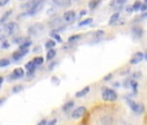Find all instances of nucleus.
I'll return each instance as SVG.
<instances>
[{
  "label": "nucleus",
  "instance_id": "f257e3e1",
  "mask_svg": "<svg viewBox=\"0 0 147 125\" xmlns=\"http://www.w3.org/2000/svg\"><path fill=\"white\" fill-rule=\"evenodd\" d=\"M102 98H103V100H106V102H115V100H117L119 95H117L115 89L104 86L102 89Z\"/></svg>",
  "mask_w": 147,
  "mask_h": 125
},
{
  "label": "nucleus",
  "instance_id": "f03ea898",
  "mask_svg": "<svg viewBox=\"0 0 147 125\" xmlns=\"http://www.w3.org/2000/svg\"><path fill=\"white\" fill-rule=\"evenodd\" d=\"M125 100L129 103V107L131 108V111L134 112L136 115H142L144 111V107L142 103H136L134 100H131L130 97H125Z\"/></svg>",
  "mask_w": 147,
  "mask_h": 125
},
{
  "label": "nucleus",
  "instance_id": "7ed1b4c3",
  "mask_svg": "<svg viewBox=\"0 0 147 125\" xmlns=\"http://www.w3.org/2000/svg\"><path fill=\"white\" fill-rule=\"evenodd\" d=\"M3 26H4V31H5V34L8 36H14L17 34V31H18V25L16 22H8Z\"/></svg>",
  "mask_w": 147,
  "mask_h": 125
},
{
  "label": "nucleus",
  "instance_id": "20e7f679",
  "mask_svg": "<svg viewBox=\"0 0 147 125\" xmlns=\"http://www.w3.org/2000/svg\"><path fill=\"white\" fill-rule=\"evenodd\" d=\"M25 76H26V73H25V70H24V68H16V69H14L13 72H12L11 74H9L8 80H9V81L20 80V78L25 77Z\"/></svg>",
  "mask_w": 147,
  "mask_h": 125
},
{
  "label": "nucleus",
  "instance_id": "39448f33",
  "mask_svg": "<svg viewBox=\"0 0 147 125\" xmlns=\"http://www.w3.org/2000/svg\"><path fill=\"white\" fill-rule=\"evenodd\" d=\"M42 30H43V25H40V24H34V25H31L30 28L28 29V33L30 36H36L40 34Z\"/></svg>",
  "mask_w": 147,
  "mask_h": 125
},
{
  "label": "nucleus",
  "instance_id": "423d86ee",
  "mask_svg": "<svg viewBox=\"0 0 147 125\" xmlns=\"http://www.w3.org/2000/svg\"><path fill=\"white\" fill-rule=\"evenodd\" d=\"M85 114H86V107L81 106V107L74 108L72 112H70V117H72V119H81Z\"/></svg>",
  "mask_w": 147,
  "mask_h": 125
},
{
  "label": "nucleus",
  "instance_id": "0eeeda50",
  "mask_svg": "<svg viewBox=\"0 0 147 125\" xmlns=\"http://www.w3.org/2000/svg\"><path fill=\"white\" fill-rule=\"evenodd\" d=\"M142 60H144V53L141 52V51H138V52H136V53L133 55V57H131L130 61H129V64H131V65L139 64Z\"/></svg>",
  "mask_w": 147,
  "mask_h": 125
},
{
  "label": "nucleus",
  "instance_id": "6e6552de",
  "mask_svg": "<svg viewBox=\"0 0 147 125\" xmlns=\"http://www.w3.org/2000/svg\"><path fill=\"white\" fill-rule=\"evenodd\" d=\"M43 5H45V0H38V3H36L30 11H28V14L29 16H34V14H36L39 11H42Z\"/></svg>",
  "mask_w": 147,
  "mask_h": 125
},
{
  "label": "nucleus",
  "instance_id": "1a4fd4ad",
  "mask_svg": "<svg viewBox=\"0 0 147 125\" xmlns=\"http://www.w3.org/2000/svg\"><path fill=\"white\" fill-rule=\"evenodd\" d=\"M28 53H29V50H18V51H16V52H13V55H12V60L18 61V60H21L24 56L28 55Z\"/></svg>",
  "mask_w": 147,
  "mask_h": 125
},
{
  "label": "nucleus",
  "instance_id": "9d476101",
  "mask_svg": "<svg viewBox=\"0 0 147 125\" xmlns=\"http://www.w3.org/2000/svg\"><path fill=\"white\" fill-rule=\"evenodd\" d=\"M131 35L134 39H141L143 36V29L141 26H133L131 28Z\"/></svg>",
  "mask_w": 147,
  "mask_h": 125
},
{
  "label": "nucleus",
  "instance_id": "9b49d317",
  "mask_svg": "<svg viewBox=\"0 0 147 125\" xmlns=\"http://www.w3.org/2000/svg\"><path fill=\"white\" fill-rule=\"evenodd\" d=\"M63 18H64V22H67V24L73 22L76 18V12L74 11H67L64 14H63Z\"/></svg>",
  "mask_w": 147,
  "mask_h": 125
},
{
  "label": "nucleus",
  "instance_id": "f8f14e48",
  "mask_svg": "<svg viewBox=\"0 0 147 125\" xmlns=\"http://www.w3.org/2000/svg\"><path fill=\"white\" fill-rule=\"evenodd\" d=\"M63 16H56V17H53L52 20L50 21V26L52 29H56V28H59V26H61L63 25Z\"/></svg>",
  "mask_w": 147,
  "mask_h": 125
},
{
  "label": "nucleus",
  "instance_id": "ddd939ff",
  "mask_svg": "<svg viewBox=\"0 0 147 125\" xmlns=\"http://www.w3.org/2000/svg\"><path fill=\"white\" fill-rule=\"evenodd\" d=\"M74 100H68L65 104H63V107H61V109H63V112H65V114H68L69 111H73V108H74Z\"/></svg>",
  "mask_w": 147,
  "mask_h": 125
},
{
  "label": "nucleus",
  "instance_id": "4468645a",
  "mask_svg": "<svg viewBox=\"0 0 147 125\" xmlns=\"http://www.w3.org/2000/svg\"><path fill=\"white\" fill-rule=\"evenodd\" d=\"M38 3V0H28V1H26V3H24V4H21V9H22V11H30L31 8H33L34 5H35V4Z\"/></svg>",
  "mask_w": 147,
  "mask_h": 125
},
{
  "label": "nucleus",
  "instance_id": "2eb2a0df",
  "mask_svg": "<svg viewBox=\"0 0 147 125\" xmlns=\"http://www.w3.org/2000/svg\"><path fill=\"white\" fill-rule=\"evenodd\" d=\"M52 3L60 8H67L72 4V0H52Z\"/></svg>",
  "mask_w": 147,
  "mask_h": 125
},
{
  "label": "nucleus",
  "instance_id": "dca6fc26",
  "mask_svg": "<svg viewBox=\"0 0 147 125\" xmlns=\"http://www.w3.org/2000/svg\"><path fill=\"white\" fill-rule=\"evenodd\" d=\"M125 3H126V0H115V1H111V4H109V5H111V7H115V8H116L117 11L120 12V9L124 7Z\"/></svg>",
  "mask_w": 147,
  "mask_h": 125
},
{
  "label": "nucleus",
  "instance_id": "f3484780",
  "mask_svg": "<svg viewBox=\"0 0 147 125\" xmlns=\"http://www.w3.org/2000/svg\"><path fill=\"white\" fill-rule=\"evenodd\" d=\"M120 21V12L117 11L116 13H113L111 16V18H109V22H108V25H117V22Z\"/></svg>",
  "mask_w": 147,
  "mask_h": 125
},
{
  "label": "nucleus",
  "instance_id": "a211bd4d",
  "mask_svg": "<svg viewBox=\"0 0 147 125\" xmlns=\"http://www.w3.org/2000/svg\"><path fill=\"white\" fill-rule=\"evenodd\" d=\"M89 93H90V86H86L85 89L76 93V98H82V97H85V95H87Z\"/></svg>",
  "mask_w": 147,
  "mask_h": 125
},
{
  "label": "nucleus",
  "instance_id": "6ab92c4d",
  "mask_svg": "<svg viewBox=\"0 0 147 125\" xmlns=\"http://www.w3.org/2000/svg\"><path fill=\"white\" fill-rule=\"evenodd\" d=\"M31 45H33V42H31L30 39H26L24 43H21V45H20L18 50H29V48L31 47Z\"/></svg>",
  "mask_w": 147,
  "mask_h": 125
},
{
  "label": "nucleus",
  "instance_id": "aec40b11",
  "mask_svg": "<svg viewBox=\"0 0 147 125\" xmlns=\"http://www.w3.org/2000/svg\"><path fill=\"white\" fill-rule=\"evenodd\" d=\"M56 53H57L56 48H51V50H48V52H47V56H46V59H47L48 61L53 60V59H55V56H56Z\"/></svg>",
  "mask_w": 147,
  "mask_h": 125
},
{
  "label": "nucleus",
  "instance_id": "412c9836",
  "mask_svg": "<svg viewBox=\"0 0 147 125\" xmlns=\"http://www.w3.org/2000/svg\"><path fill=\"white\" fill-rule=\"evenodd\" d=\"M100 124L102 125H113V119H112L111 116H104L102 119V121H100Z\"/></svg>",
  "mask_w": 147,
  "mask_h": 125
},
{
  "label": "nucleus",
  "instance_id": "4be33fe9",
  "mask_svg": "<svg viewBox=\"0 0 147 125\" xmlns=\"http://www.w3.org/2000/svg\"><path fill=\"white\" fill-rule=\"evenodd\" d=\"M11 16H12V11H8L7 13H4L3 16H1V18H0V25H5L7 20H8Z\"/></svg>",
  "mask_w": 147,
  "mask_h": 125
},
{
  "label": "nucleus",
  "instance_id": "5701e85b",
  "mask_svg": "<svg viewBox=\"0 0 147 125\" xmlns=\"http://www.w3.org/2000/svg\"><path fill=\"white\" fill-rule=\"evenodd\" d=\"M104 35H106V33H104L103 30H96V31L92 33V38L94 39H103L104 38Z\"/></svg>",
  "mask_w": 147,
  "mask_h": 125
},
{
  "label": "nucleus",
  "instance_id": "b1692460",
  "mask_svg": "<svg viewBox=\"0 0 147 125\" xmlns=\"http://www.w3.org/2000/svg\"><path fill=\"white\" fill-rule=\"evenodd\" d=\"M33 61H34V64H35L36 67H42L43 63H45V59L42 57V56H35V57L33 59Z\"/></svg>",
  "mask_w": 147,
  "mask_h": 125
},
{
  "label": "nucleus",
  "instance_id": "393cba45",
  "mask_svg": "<svg viewBox=\"0 0 147 125\" xmlns=\"http://www.w3.org/2000/svg\"><path fill=\"white\" fill-rule=\"evenodd\" d=\"M80 39H81V35H80V34H76V35L69 36V39H68V43H70V45H74V43H77V41H80Z\"/></svg>",
  "mask_w": 147,
  "mask_h": 125
},
{
  "label": "nucleus",
  "instance_id": "a878e982",
  "mask_svg": "<svg viewBox=\"0 0 147 125\" xmlns=\"http://www.w3.org/2000/svg\"><path fill=\"white\" fill-rule=\"evenodd\" d=\"M56 43H57V42H55V39H50V41H47V42H46L45 47L47 48V50H51V48H55Z\"/></svg>",
  "mask_w": 147,
  "mask_h": 125
},
{
  "label": "nucleus",
  "instance_id": "bb28decb",
  "mask_svg": "<svg viewBox=\"0 0 147 125\" xmlns=\"http://www.w3.org/2000/svg\"><path fill=\"white\" fill-rule=\"evenodd\" d=\"M100 1H102V0H91V1L89 3V8L91 9V11H94V9L100 4Z\"/></svg>",
  "mask_w": 147,
  "mask_h": 125
},
{
  "label": "nucleus",
  "instance_id": "cd10ccee",
  "mask_svg": "<svg viewBox=\"0 0 147 125\" xmlns=\"http://www.w3.org/2000/svg\"><path fill=\"white\" fill-rule=\"evenodd\" d=\"M92 24V18H85L83 21H81L80 24H78V26H86V25H91Z\"/></svg>",
  "mask_w": 147,
  "mask_h": 125
},
{
  "label": "nucleus",
  "instance_id": "c85d7f7f",
  "mask_svg": "<svg viewBox=\"0 0 147 125\" xmlns=\"http://www.w3.org/2000/svg\"><path fill=\"white\" fill-rule=\"evenodd\" d=\"M26 41V38H24V36H14L13 38V43H16V45H21V43H24V42Z\"/></svg>",
  "mask_w": 147,
  "mask_h": 125
},
{
  "label": "nucleus",
  "instance_id": "c756f323",
  "mask_svg": "<svg viewBox=\"0 0 147 125\" xmlns=\"http://www.w3.org/2000/svg\"><path fill=\"white\" fill-rule=\"evenodd\" d=\"M9 64H11V60H9V59H1V60H0V68H5V67H8Z\"/></svg>",
  "mask_w": 147,
  "mask_h": 125
},
{
  "label": "nucleus",
  "instance_id": "7c9ffc66",
  "mask_svg": "<svg viewBox=\"0 0 147 125\" xmlns=\"http://www.w3.org/2000/svg\"><path fill=\"white\" fill-rule=\"evenodd\" d=\"M130 87H131L133 90H137V89H138V81L134 80V78H131V77H130Z\"/></svg>",
  "mask_w": 147,
  "mask_h": 125
},
{
  "label": "nucleus",
  "instance_id": "2f4dec72",
  "mask_svg": "<svg viewBox=\"0 0 147 125\" xmlns=\"http://www.w3.org/2000/svg\"><path fill=\"white\" fill-rule=\"evenodd\" d=\"M24 90V86H21V85H17V86H13V89H12V93L13 94H17V93L22 91Z\"/></svg>",
  "mask_w": 147,
  "mask_h": 125
},
{
  "label": "nucleus",
  "instance_id": "473e14b6",
  "mask_svg": "<svg viewBox=\"0 0 147 125\" xmlns=\"http://www.w3.org/2000/svg\"><path fill=\"white\" fill-rule=\"evenodd\" d=\"M25 68H26V69H36V68H38V67H36V65L34 64V61L31 60V61H29L28 64L25 65Z\"/></svg>",
  "mask_w": 147,
  "mask_h": 125
},
{
  "label": "nucleus",
  "instance_id": "72a5a7b5",
  "mask_svg": "<svg viewBox=\"0 0 147 125\" xmlns=\"http://www.w3.org/2000/svg\"><path fill=\"white\" fill-rule=\"evenodd\" d=\"M34 76H35V69H28V72H26V77L33 78Z\"/></svg>",
  "mask_w": 147,
  "mask_h": 125
},
{
  "label": "nucleus",
  "instance_id": "f704fd0d",
  "mask_svg": "<svg viewBox=\"0 0 147 125\" xmlns=\"http://www.w3.org/2000/svg\"><path fill=\"white\" fill-rule=\"evenodd\" d=\"M141 7H142L141 1H136V3L133 4V9H134V11H141Z\"/></svg>",
  "mask_w": 147,
  "mask_h": 125
},
{
  "label": "nucleus",
  "instance_id": "c9c22d12",
  "mask_svg": "<svg viewBox=\"0 0 147 125\" xmlns=\"http://www.w3.org/2000/svg\"><path fill=\"white\" fill-rule=\"evenodd\" d=\"M56 64H57V63H56V61H55V60H51V63H50V64H48L47 69H48V70H52V69H53V68H55V67H56Z\"/></svg>",
  "mask_w": 147,
  "mask_h": 125
},
{
  "label": "nucleus",
  "instance_id": "e433bc0d",
  "mask_svg": "<svg viewBox=\"0 0 147 125\" xmlns=\"http://www.w3.org/2000/svg\"><path fill=\"white\" fill-rule=\"evenodd\" d=\"M141 77H142L141 72H134L133 74H131V78H134V80H138V78H141Z\"/></svg>",
  "mask_w": 147,
  "mask_h": 125
},
{
  "label": "nucleus",
  "instance_id": "4c0bfd02",
  "mask_svg": "<svg viewBox=\"0 0 147 125\" xmlns=\"http://www.w3.org/2000/svg\"><path fill=\"white\" fill-rule=\"evenodd\" d=\"M1 47H3V48H9V47H11V43H9L8 41H3V43H1Z\"/></svg>",
  "mask_w": 147,
  "mask_h": 125
},
{
  "label": "nucleus",
  "instance_id": "58836bf2",
  "mask_svg": "<svg viewBox=\"0 0 147 125\" xmlns=\"http://www.w3.org/2000/svg\"><path fill=\"white\" fill-rule=\"evenodd\" d=\"M47 122H48V121H47V120H46V119H42L40 121H39L36 125H47Z\"/></svg>",
  "mask_w": 147,
  "mask_h": 125
},
{
  "label": "nucleus",
  "instance_id": "ea45409f",
  "mask_svg": "<svg viewBox=\"0 0 147 125\" xmlns=\"http://www.w3.org/2000/svg\"><path fill=\"white\" fill-rule=\"evenodd\" d=\"M9 3V0H0V7H4Z\"/></svg>",
  "mask_w": 147,
  "mask_h": 125
},
{
  "label": "nucleus",
  "instance_id": "a19ab883",
  "mask_svg": "<svg viewBox=\"0 0 147 125\" xmlns=\"http://www.w3.org/2000/svg\"><path fill=\"white\" fill-rule=\"evenodd\" d=\"M147 11V3H144V4H142V7H141V12H146Z\"/></svg>",
  "mask_w": 147,
  "mask_h": 125
},
{
  "label": "nucleus",
  "instance_id": "79ce46f5",
  "mask_svg": "<svg viewBox=\"0 0 147 125\" xmlns=\"http://www.w3.org/2000/svg\"><path fill=\"white\" fill-rule=\"evenodd\" d=\"M56 122H57V120H56V119H52L51 121L47 122V125H56Z\"/></svg>",
  "mask_w": 147,
  "mask_h": 125
},
{
  "label": "nucleus",
  "instance_id": "37998d69",
  "mask_svg": "<svg viewBox=\"0 0 147 125\" xmlns=\"http://www.w3.org/2000/svg\"><path fill=\"white\" fill-rule=\"evenodd\" d=\"M112 77H113V74L111 73V74H108V76H106V77H104V81H109Z\"/></svg>",
  "mask_w": 147,
  "mask_h": 125
},
{
  "label": "nucleus",
  "instance_id": "c03bdc74",
  "mask_svg": "<svg viewBox=\"0 0 147 125\" xmlns=\"http://www.w3.org/2000/svg\"><path fill=\"white\" fill-rule=\"evenodd\" d=\"M126 12H128V13H131V12H134L133 5H131V7H128V8H126Z\"/></svg>",
  "mask_w": 147,
  "mask_h": 125
},
{
  "label": "nucleus",
  "instance_id": "a18cd8bd",
  "mask_svg": "<svg viewBox=\"0 0 147 125\" xmlns=\"http://www.w3.org/2000/svg\"><path fill=\"white\" fill-rule=\"evenodd\" d=\"M142 18H147V11L143 12V13H142V16L139 17V20H142Z\"/></svg>",
  "mask_w": 147,
  "mask_h": 125
},
{
  "label": "nucleus",
  "instance_id": "49530a36",
  "mask_svg": "<svg viewBox=\"0 0 147 125\" xmlns=\"http://www.w3.org/2000/svg\"><path fill=\"white\" fill-rule=\"evenodd\" d=\"M86 13H87V11H81L80 12V16L83 17V16H86Z\"/></svg>",
  "mask_w": 147,
  "mask_h": 125
},
{
  "label": "nucleus",
  "instance_id": "de8ad7c7",
  "mask_svg": "<svg viewBox=\"0 0 147 125\" xmlns=\"http://www.w3.org/2000/svg\"><path fill=\"white\" fill-rule=\"evenodd\" d=\"M52 81L56 83V85H57V83H59V78H56V77H52Z\"/></svg>",
  "mask_w": 147,
  "mask_h": 125
},
{
  "label": "nucleus",
  "instance_id": "09e8293b",
  "mask_svg": "<svg viewBox=\"0 0 147 125\" xmlns=\"http://www.w3.org/2000/svg\"><path fill=\"white\" fill-rule=\"evenodd\" d=\"M5 100H7V98H1V99H0V106H1V104H3Z\"/></svg>",
  "mask_w": 147,
  "mask_h": 125
},
{
  "label": "nucleus",
  "instance_id": "8fccbe9b",
  "mask_svg": "<svg viewBox=\"0 0 147 125\" xmlns=\"http://www.w3.org/2000/svg\"><path fill=\"white\" fill-rule=\"evenodd\" d=\"M51 13H55V9H53V8H50V11H48V14H51Z\"/></svg>",
  "mask_w": 147,
  "mask_h": 125
},
{
  "label": "nucleus",
  "instance_id": "3c124183",
  "mask_svg": "<svg viewBox=\"0 0 147 125\" xmlns=\"http://www.w3.org/2000/svg\"><path fill=\"white\" fill-rule=\"evenodd\" d=\"M119 86H120L119 82H115V83H113V87H119Z\"/></svg>",
  "mask_w": 147,
  "mask_h": 125
},
{
  "label": "nucleus",
  "instance_id": "603ef678",
  "mask_svg": "<svg viewBox=\"0 0 147 125\" xmlns=\"http://www.w3.org/2000/svg\"><path fill=\"white\" fill-rule=\"evenodd\" d=\"M3 81H4V77H3V76H0V85L3 83Z\"/></svg>",
  "mask_w": 147,
  "mask_h": 125
},
{
  "label": "nucleus",
  "instance_id": "864d4df0",
  "mask_svg": "<svg viewBox=\"0 0 147 125\" xmlns=\"http://www.w3.org/2000/svg\"><path fill=\"white\" fill-rule=\"evenodd\" d=\"M144 60H147V51H146V53H144Z\"/></svg>",
  "mask_w": 147,
  "mask_h": 125
},
{
  "label": "nucleus",
  "instance_id": "5fc2aeb1",
  "mask_svg": "<svg viewBox=\"0 0 147 125\" xmlns=\"http://www.w3.org/2000/svg\"><path fill=\"white\" fill-rule=\"evenodd\" d=\"M21 1H28V0H21Z\"/></svg>",
  "mask_w": 147,
  "mask_h": 125
},
{
  "label": "nucleus",
  "instance_id": "6e6d98bb",
  "mask_svg": "<svg viewBox=\"0 0 147 125\" xmlns=\"http://www.w3.org/2000/svg\"><path fill=\"white\" fill-rule=\"evenodd\" d=\"M144 3H147V0H144Z\"/></svg>",
  "mask_w": 147,
  "mask_h": 125
},
{
  "label": "nucleus",
  "instance_id": "4d7b16f0",
  "mask_svg": "<svg viewBox=\"0 0 147 125\" xmlns=\"http://www.w3.org/2000/svg\"><path fill=\"white\" fill-rule=\"evenodd\" d=\"M0 89H1V85H0Z\"/></svg>",
  "mask_w": 147,
  "mask_h": 125
}]
</instances>
